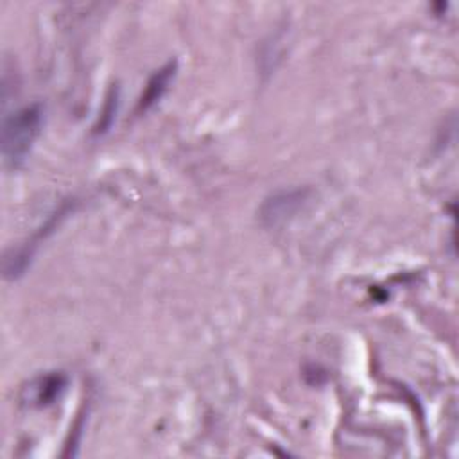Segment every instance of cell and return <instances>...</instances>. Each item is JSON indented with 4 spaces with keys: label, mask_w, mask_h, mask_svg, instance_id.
<instances>
[{
    "label": "cell",
    "mask_w": 459,
    "mask_h": 459,
    "mask_svg": "<svg viewBox=\"0 0 459 459\" xmlns=\"http://www.w3.org/2000/svg\"><path fill=\"white\" fill-rule=\"evenodd\" d=\"M43 106L27 104L5 115L2 120V156L9 169H18L30 152L43 127Z\"/></svg>",
    "instance_id": "1"
},
{
    "label": "cell",
    "mask_w": 459,
    "mask_h": 459,
    "mask_svg": "<svg viewBox=\"0 0 459 459\" xmlns=\"http://www.w3.org/2000/svg\"><path fill=\"white\" fill-rule=\"evenodd\" d=\"M74 206H75V201H63V203L59 204V208H56V210L45 219V222L32 233V237H30L25 244H22L18 249H13V251L5 256V264H4V274H5V278L16 280V278H20V276L25 273V269L30 265L32 256L36 255L39 244H41L48 235H52V233L57 230V226L66 219V215H68L70 212H74Z\"/></svg>",
    "instance_id": "2"
},
{
    "label": "cell",
    "mask_w": 459,
    "mask_h": 459,
    "mask_svg": "<svg viewBox=\"0 0 459 459\" xmlns=\"http://www.w3.org/2000/svg\"><path fill=\"white\" fill-rule=\"evenodd\" d=\"M68 377L63 371H48L34 377L22 389V402L29 407H48L66 389Z\"/></svg>",
    "instance_id": "3"
},
{
    "label": "cell",
    "mask_w": 459,
    "mask_h": 459,
    "mask_svg": "<svg viewBox=\"0 0 459 459\" xmlns=\"http://www.w3.org/2000/svg\"><path fill=\"white\" fill-rule=\"evenodd\" d=\"M307 199V192L305 190H281L273 194L262 206V219L271 224L276 226L280 222H283L285 219L292 217V213L298 212V208L303 204V201Z\"/></svg>",
    "instance_id": "4"
},
{
    "label": "cell",
    "mask_w": 459,
    "mask_h": 459,
    "mask_svg": "<svg viewBox=\"0 0 459 459\" xmlns=\"http://www.w3.org/2000/svg\"><path fill=\"white\" fill-rule=\"evenodd\" d=\"M176 68H178V63L176 61H169V63H165L161 68H158L149 77V81L145 82V86L142 90V95L138 97L136 113H145L156 102H160V99L167 93L169 84L172 82V79L176 75Z\"/></svg>",
    "instance_id": "5"
},
{
    "label": "cell",
    "mask_w": 459,
    "mask_h": 459,
    "mask_svg": "<svg viewBox=\"0 0 459 459\" xmlns=\"http://www.w3.org/2000/svg\"><path fill=\"white\" fill-rule=\"evenodd\" d=\"M117 102H118V93H117V90H111L108 93V97H106V102H104L102 111H100V117H99V120L95 124V133H104L111 126L113 115L117 111Z\"/></svg>",
    "instance_id": "6"
}]
</instances>
